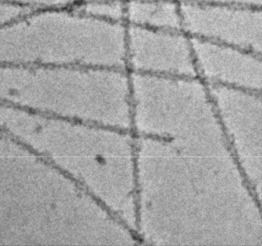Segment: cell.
Segmentation results:
<instances>
[{
  "mask_svg": "<svg viewBox=\"0 0 262 246\" xmlns=\"http://www.w3.org/2000/svg\"><path fill=\"white\" fill-rule=\"evenodd\" d=\"M19 110L24 130L17 140L99 202L98 177L107 159L100 152L98 137L105 126Z\"/></svg>",
  "mask_w": 262,
  "mask_h": 246,
  "instance_id": "6da1fadb",
  "label": "cell"
},
{
  "mask_svg": "<svg viewBox=\"0 0 262 246\" xmlns=\"http://www.w3.org/2000/svg\"><path fill=\"white\" fill-rule=\"evenodd\" d=\"M180 3L182 30L193 39L261 54V6L227 3Z\"/></svg>",
  "mask_w": 262,
  "mask_h": 246,
  "instance_id": "7a4b0ae2",
  "label": "cell"
},
{
  "mask_svg": "<svg viewBox=\"0 0 262 246\" xmlns=\"http://www.w3.org/2000/svg\"><path fill=\"white\" fill-rule=\"evenodd\" d=\"M127 66L132 73L196 76L192 38L182 29L128 26Z\"/></svg>",
  "mask_w": 262,
  "mask_h": 246,
  "instance_id": "3957f363",
  "label": "cell"
},
{
  "mask_svg": "<svg viewBox=\"0 0 262 246\" xmlns=\"http://www.w3.org/2000/svg\"><path fill=\"white\" fill-rule=\"evenodd\" d=\"M196 76L207 85L260 91L262 55L233 46L193 39Z\"/></svg>",
  "mask_w": 262,
  "mask_h": 246,
  "instance_id": "277c9868",
  "label": "cell"
},
{
  "mask_svg": "<svg viewBox=\"0 0 262 246\" xmlns=\"http://www.w3.org/2000/svg\"><path fill=\"white\" fill-rule=\"evenodd\" d=\"M127 26L154 30L182 29L178 0H126Z\"/></svg>",
  "mask_w": 262,
  "mask_h": 246,
  "instance_id": "5b68a950",
  "label": "cell"
}]
</instances>
